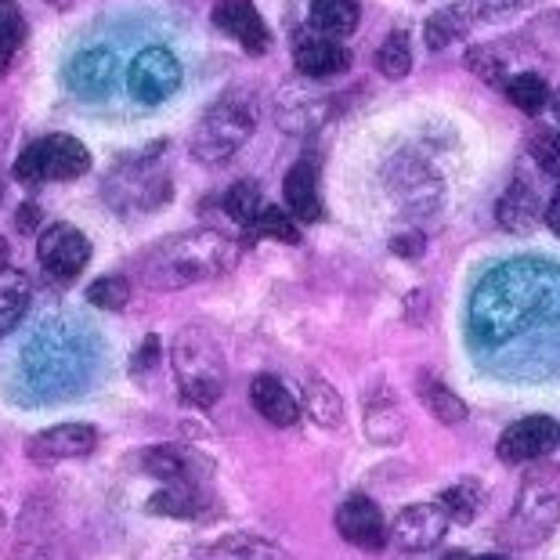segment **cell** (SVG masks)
<instances>
[{
	"label": "cell",
	"mask_w": 560,
	"mask_h": 560,
	"mask_svg": "<svg viewBox=\"0 0 560 560\" xmlns=\"http://www.w3.org/2000/svg\"><path fill=\"white\" fill-rule=\"evenodd\" d=\"M235 265V243L218 229H196L171 235L138 260V276L149 290H182V285L221 276Z\"/></svg>",
	"instance_id": "obj_1"
},
{
	"label": "cell",
	"mask_w": 560,
	"mask_h": 560,
	"mask_svg": "<svg viewBox=\"0 0 560 560\" xmlns=\"http://www.w3.org/2000/svg\"><path fill=\"white\" fill-rule=\"evenodd\" d=\"M257 127V102L254 91L235 88L229 94H221L218 102L202 113V120L196 124L192 135V156L207 166L229 163L240 152L249 135Z\"/></svg>",
	"instance_id": "obj_2"
},
{
	"label": "cell",
	"mask_w": 560,
	"mask_h": 560,
	"mask_svg": "<svg viewBox=\"0 0 560 560\" xmlns=\"http://www.w3.org/2000/svg\"><path fill=\"white\" fill-rule=\"evenodd\" d=\"M160 152L163 145L124 156L109 171V177H105L102 196L120 218H141V213L156 210L160 202H166V196H171V177L163 171Z\"/></svg>",
	"instance_id": "obj_3"
},
{
	"label": "cell",
	"mask_w": 560,
	"mask_h": 560,
	"mask_svg": "<svg viewBox=\"0 0 560 560\" xmlns=\"http://www.w3.org/2000/svg\"><path fill=\"white\" fill-rule=\"evenodd\" d=\"M171 359H174V376H177V387H182L185 401L199 405V409H210V405L224 395L229 369H224L221 348L202 329L177 332Z\"/></svg>",
	"instance_id": "obj_4"
},
{
	"label": "cell",
	"mask_w": 560,
	"mask_h": 560,
	"mask_svg": "<svg viewBox=\"0 0 560 560\" xmlns=\"http://www.w3.org/2000/svg\"><path fill=\"white\" fill-rule=\"evenodd\" d=\"M91 171V152L73 135H44L22 149L15 160V182L37 188L44 182H77Z\"/></svg>",
	"instance_id": "obj_5"
},
{
	"label": "cell",
	"mask_w": 560,
	"mask_h": 560,
	"mask_svg": "<svg viewBox=\"0 0 560 560\" xmlns=\"http://www.w3.org/2000/svg\"><path fill=\"white\" fill-rule=\"evenodd\" d=\"M37 260L40 268L51 276L55 282H77L80 271L91 265V240L83 235L77 224H47L40 232V243H37Z\"/></svg>",
	"instance_id": "obj_6"
},
{
	"label": "cell",
	"mask_w": 560,
	"mask_h": 560,
	"mask_svg": "<svg viewBox=\"0 0 560 560\" xmlns=\"http://www.w3.org/2000/svg\"><path fill=\"white\" fill-rule=\"evenodd\" d=\"M127 88L141 105H160L182 88V62L171 47H145L127 69Z\"/></svg>",
	"instance_id": "obj_7"
},
{
	"label": "cell",
	"mask_w": 560,
	"mask_h": 560,
	"mask_svg": "<svg viewBox=\"0 0 560 560\" xmlns=\"http://www.w3.org/2000/svg\"><path fill=\"white\" fill-rule=\"evenodd\" d=\"M560 445V423L553 416H524V420L510 423L495 445V456L503 463H532L542 459L546 452Z\"/></svg>",
	"instance_id": "obj_8"
},
{
	"label": "cell",
	"mask_w": 560,
	"mask_h": 560,
	"mask_svg": "<svg viewBox=\"0 0 560 560\" xmlns=\"http://www.w3.org/2000/svg\"><path fill=\"white\" fill-rule=\"evenodd\" d=\"M98 427L91 423H62L51 427V431H40L37 438H30L26 456L40 467H51V463L62 459H83L98 448Z\"/></svg>",
	"instance_id": "obj_9"
},
{
	"label": "cell",
	"mask_w": 560,
	"mask_h": 560,
	"mask_svg": "<svg viewBox=\"0 0 560 560\" xmlns=\"http://www.w3.org/2000/svg\"><path fill=\"white\" fill-rule=\"evenodd\" d=\"M337 532L343 535V542L359 546V550H384L390 532H387V521L380 514V506L373 503L369 495H348L337 510Z\"/></svg>",
	"instance_id": "obj_10"
},
{
	"label": "cell",
	"mask_w": 560,
	"mask_h": 560,
	"mask_svg": "<svg viewBox=\"0 0 560 560\" xmlns=\"http://www.w3.org/2000/svg\"><path fill=\"white\" fill-rule=\"evenodd\" d=\"M445 524H448V517L438 503L405 506L395 517V524H390V542L405 553H423L445 539Z\"/></svg>",
	"instance_id": "obj_11"
},
{
	"label": "cell",
	"mask_w": 560,
	"mask_h": 560,
	"mask_svg": "<svg viewBox=\"0 0 560 560\" xmlns=\"http://www.w3.org/2000/svg\"><path fill=\"white\" fill-rule=\"evenodd\" d=\"M213 26L221 33H229V37L254 58H260L271 47V33L265 26V19H260V11L254 8V0H221V4L213 8Z\"/></svg>",
	"instance_id": "obj_12"
},
{
	"label": "cell",
	"mask_w": 560,
	"mask_h": 560,
	"mask_svg": "<svg viewBox=\"0 0 560 560\" xmlns=\"http://www.w3.org/2000/svg\"><path fill=\"white\" fill-rule=\"evenodd\" d=\"M293 66L307 80H329L340 77L343 69H351V51L337 40H326L312 30H304L293 40Z\"/></svg>",
	"instance_id": "obj_13"
},
{
	"label": "cell",
	"mask_w": 560,
	"mask_h": 560,
	"mask_svg": "<svg viewBox=\"0 0 560 560\" xmlns=\"http://www.w3.org/2000/svg\"><path fill=\"white\" fill-rule=\"evenodd\" d=\"M113 77H116V66H113V55L109 51H80L73 62L66 66V83L73 88L80 98H98L113 88Z\"/></svg>",
	"instance_id": "obj_14"
},
{
	"label": "cell",
	"mask_w": 560,
	"mask_h": 560,
	"mask_svg": "<svg viewBox=\"0 0 560 560\" xmlns=\"http://www.w3.org/2000/svg\"><path fill=\"white\" fill-rule=\"evenodd\" d=\"M282 196H285V207L296 221L312 224L322 218V196H318V171L312 160H301L290 166L282 182Z\"/></svg>",
	"instance_id": "obj_15"
},
{
	"label": "cell",
	"mask_w": 560,
	"mask_h": 560,
	"mask_svg": "<svg viewBox=\"0 0 560 560\" xmlns=\"http://www.w3.org/2000/svg\"><path fill=\"white\" fill-rule=\"evenodd\" d=\"M495 221L503 224L506 232L514 235H528L535 232V224L542 221V207H539V192L528 182H517L506 188L503 199L495 202Z\"/></svg>",
	"instance_id": "obj_16"
},
{
	"label": "cell",
	"mask_w": 560,
	"mask_h": 560,
	"mask_svg": "<svg viewBox=\"0 0 560 560\" xmlns=\"http://www.w3.org/2000/svg\"><path fill=\"white\" fill-rule=\"evenodd\" d=\"M249 401H254L257 416H265L271 427H293L301 420V401L276 376H257L249 384Z\"/></svg>",
	"instance_id": "obj_17"
},
{
	"label": "cell",
	"mask_w": 560,
	"mask_h": 560,
	"mask_svg": "<svg viewBox=\"0 0 560 560\" xmlns=\"http://www.w3.org/2000/svg\"><path fill=\"white\" fill-rule=\"evenodd\" d=\"M307 30L326 40L351 37V33L359 30V4H354V0H315Z\"/></svg>",
	"instance_id": "obj_18"
},
{
	"label": "cell",
	"mask_w": 560,
	"mask_h": 560,
	"mask_svg": "<svg viewBox=\"0 0 560 560\" xmlns=\"http://www.w3.org/2000/svg\"><path fill=\"white\" fill-rule=\"evenodd\" d=\"M30 301H33V282L26 271L0 268V337H8L19 326L22 315L30 312Z\"/></svg>",
	"instance_id": "obj_19"
},
{
	"label": "cell",
	"mask_w": 560,
	"mask_h": 560,
	"mask_svg": "<svg viewBox=\"0 0 560 560\" xmlns=\"http://www.w3.org/2000/svg\"><path fill=\"white\" fill-rule=\"evenodd\" d=\"M485 503V488L481 485H474V481H459V485H452L441 492L438 499V506L445 510V517L448 521H456V524H467L478 517V510Z\"/></svg>",
	"instance_id": "obj_20"
},
{
	"label": "cell",
	"mask_w": 560,
	"mask_h": 560,
	"mask_svg": "<svg viewBox=\"0 0 560 560\" xmlns=\"http://www.w3.org/2000/svg\"><path fill=\"white\" fill-rule=\"evenodd\" d=\"M22 44H26V19L11 0H0V77L15 62Z\"/></svg>",
	"instance_id": "obj_21"
},
{
	"label": "cell",
	"mask_w": 560,
	"mask_h": 560,
	"mask_svg": "<svg viewBox=\"0 0 560 560\" xmlns=\"http://www.w3.org/2000/svg\"><path fill=\"white\" fill-rule=\"evenodd\" d=\"M420 398L427 405V412L434 416L441 423H463L467 420V405H463L459 395H452L445 384H438V380L423 376L420 380Z\"/></svg>",
	"instance_id": "obj_22"
},
{
	"label": "cell",
	"mask_w": 560,
	"mask_h": 560,
	"mask_svg": "<svg viewBox=\"0 0 560 560\" xmlns=\"http://www.w3.org/2000/svg\"><path fill=\"white\" fill-rule=\"evenodd\" d=\"M260 210H265V199H260V185L257 182L232 185L229 196H224V213H229L232 221H240L246 232H254Z\"/></svg>",
	"instance_id": "obj_23"
},
{
	"label": "cell",
	"mask_w": 560,
	"mask_h": 560,
	"mask_svg": "<svg viewBox=\"0 0 560 560\" xmlns=\"http://www.w3.org/2000/svg\"><path fill=\"white\" fill-rule=\"evenodd\" d=\"M463 66H467L478 80H485L488 88L506 91V83H510V77H506V58L495 55L492 47H485V44L467 47V55H463Z\"/></svg>",
	"instance_id": "obj_24"
},
{
	"label": "cell",
	"mask_w": 560,
	"mask_h": 560,
	"mask_svg": "<svg viewBox=\"0 0 560 560\" xmlns=\"http://www.w3.org/2000/svg\"><path fill=\"white\" fill-rule=\"evenodd\" d=\"M141 467H145L152 478H160L166 485H177V481H192L188 478V459L182 456V448L174 445H156L141 456Z\"/></svg>",
	"instance_id": "obj_25"
},
{
	"label": "cell",
	"mask_w": 560,
	"mask_h": 560,
	"mask_svg": "<svg viewBox=\"0 0 560 560\" xmlns=\"http://www.w3.org/2000/svg\"><path fill=\"white\" fill-rule=\"evenodd\" d=\"M532 0H456V15L467 22V26H485V22H499L514 11L528 8Z\"/></svg>",
	"instance_id": "obj_26"
},
{
	"label": "cell",
	"mask_w": 560,
	"mask_h": 560,
	"mask_svg": "<svg viewBox=\"0 0 560 560\" xmlns=\"http://www.w3.org/2000/svg\"><path fill=\"white\" fill-rule=\"evenodd\" d=\"M506 98L517 105L521 113H542L550 105V88L542 83V77H532V73H521V77H510L506 83Z\"/></svg>",
	"instance_id": "obj_27"
},
{
	"label": "cell",
	"mask_w": 560,
	"mask_h": 560,
	"mask_svg": "<svg viewBox=\"0 0 560 560\" xmlns=\"http://www.w3.org/2000/svg\"><path fill=\"white\" fill-rule=\"evenodd\" d=\"M376 69L384 73L387 80H401V77H409V69H412V47H409V37L398 30V33H390V37L380 44V51H376Z\"/></svg>",
	"instance_id": "obj_28"
},
{
	"label": "cell",
	"mask_w": 560,
	"mask_h": 560,
	"mask_svg": "<svg viewBox=\"0 0 560 560\" xmlns=\"http://www.w3.org/2000/svg\"><path fill=\"white\" fill-rule=\"evenodd\" d=\"M254 232L265 235V240H271V243H285V246L301 243V221H296L293 213L282 210V207H265V210H260Z\"/></svg>",
	"instance_id": "obj_29"
},
{
	"label": "cell",
	"mask_w": 560,
	"mask_h": 560,
	"mask_svg": "<svg viewBox=\"0 0 560 560\" xmlns=\"http://www.w3.org/2000/svg\"><path fill=\"white\" fill-rule=\"evenodd\" d=\"M152 510H156V514H171V517H192L202 510V499L192 481H177L166 488V492L152 495Z\"/></svg>",
	"instance_id": "obj_30"
},
{
	"label": "cell",
	"mask_w": 560,
	"mask_h": 560,
	"mask_svg": "<svg viewBox=\"0 0 560 560\" xmlns=\"http://www.w3.org/2000/svg\"><path fill=\"white\" fill-rule=\"evenodd\" d=\"M463 33H467V22H463L456 11H438V15H431V22H427L423 40L431 51H445V47L456 44Z\"/></svg>",
	"instance_id": "obj_31"
},
{
	"label": "cell",
	"mask_w": 560,
	"mask_h": 560,
	"mask_svg": "<svg viewBox=\"0 0 560 560\" xmlns=\"http://www.w3.org/2000/svg\"><path fill=\"white\" fill-rule=\"evenodd\" d=\"M88 301L94 307H105V312H120L130 301V282L127 276H105L98 282L88 285Z\"/></svg>",
	"instance_id": "obj_32"
},
{
	"label": "cell",
	"mask_w": 560,
	"mask_h": 560,
	"mask_svg": "<svg viewBox=\"0 0 560 560\" xmlns=\"http://www.w3.org/2000/svg\"><path fill=\"white\" fill-rule=\"evenodd\" d=\"M307 412H312L322 427H340L343 405H340L337 390H332V387H326V384H312V387H307Z\"/></svg>",
	"instance_id": "obj_33"
},
{
	"label": "cell",
	"mask_w": 560,
	"mask_h": 560,
	"mask_svg": "<svg viewBox=\"0 0 560 560\" xmlns=\"http://www.w3.org/2000/svg\"><path fill=\"white\" fill-rule=\"evenodd\" d=\"M528 40L539 47L546 58H557V62H560V8L546 11V15H539L532 22Z\"/></svg>",
	"instance_id": "obj_34"
},
{
	"label": "cell",
	"mask_w": 560,
	"mask_h": 560,
	"mask_svg": "<svg viewBox=\"0 0 560 560\" xmlns=\"http://www.w3.org/2000/svg\"><path fill=\"white\" fill-rule=\"evenodd\" d=\"M532 156L539 163L542 174H550L560 182V130H542V135H535Z\"/></svg>",
	"instance_id": "obj_35"
},
{
	"label": "cell",
	"mask_w": 560,
	"mask_h": 560,
	"mask_svg": "<svg viewBox=\"0 0 560 560\" xmlns=\"http://www.w3.org/2000/svg\"><path fill=\"white\" fill-rule=\"evenodd\" d=\"M40 218H44V210H40L33 199H26V202L19 207V213H15L19 232H26V235H30V232H37V229H40Z\"/></svg>",
	"instance_id": "obj_36"
},
{
	"label": "cell",
	"mask_w": 560,
	"mask_h": 560,
	"mask_svg": "<svg viewBox=\"0 0 560 560\" xmlns=\"http://www.w3.org/2000/svg\"><path fill=\"white\" fill-rule=\"evenodd\" d=\"M156 359H160V340L149 337L145 343H141V351H138V359H135V373H145L149 365H156Z\"/></svg>",
	"instance_id": "obj_37"
},
{
	"label": "cell",
	"mask_w": 560,
	"mask_h": 560,
	"mask_svg": "<svg viewBox=\"0 0 560 560\" xmlns=\"http://www.w3.org/2000/svg\"><path fill=\"white\" fill-rule=\"evenodd\" d=\"M542 221L550 224L553 235H560V185H557V192L550 196V202H546V210H542Z\"/></svg>",
	"instance_id": "obj_38"
},
{
	"label": "cell",
	"mask_w": 560,
	"mask_h": 560,
	"mask_svg": "<svg viewBox=\"0 0 560 560\" xmlns=\"http://www.w3.org/2000/svg\"><path fill=\"white\" fill-rule=\"evenodd\" d=\"M0 268H11V246L4 243V235H0Z\"/></svg>",
	"instance_id": "obj_39"
},
{
	"label": "cell",
	"mask_w": 560,
	"mask_h": 560,
	"mask_svg": "<svg viewBox=\"0 0 560 560\" xmlns=\"http://www.w3.org/2000/svg\"><path fill=\"white\" fill-rule=\"evenodd\" d=\"M44 4H51V8H69V0H44Z\"/></svg>",
	"instance_id": "obj_40"
},
{
	"label": "cell",
	"mask_w": 560,
	"mask_h": 560,
	"mask_svg": "<svg viewBox=\"0 0 560 560\" xmlns=\"http://www.w3.org/2000/svg\"><path fill=\"white\" fill-rule=\"evenodd\" d=\"M474 560H503L499 553H485V557H474Z\"/></svg>",
	"instance_id": "obj_41"
},
{
	"label": "cell",
	"mask_w": 560,
	"mask_h": 560,
	"mask_svg": "<svg viewBox=\"0 0 560 560\" xmlns=\"http://www.w3.org/2000/svg\"><path fill=\"white\" fill-rule=\"evenodd\" d=\"M553 113H557V120H560V94H557V102H553Z\"/></svg>",
	"instance_id": "obj_42"
},
{
	"label": "cell",
	"mask_w": 560,
	"mask_h": 560,
	"mask_svg": "<svg viewBox=\"0 0 560 560\" xmlns=\"http://www.w3.org/2000/svg\"><path fill=\"white\" fill-rule=\"evenodd\" d=\"M445 560H467V557H463V553H448Z\"/></svg>",
	"instance_id": "obj_43"
},
{
	"label": "cell",
	"mask_w": 560,
	"mask_h": 560,
	"mask_svg": "<svg viewBox=\"0 0 560 560\" xmlns=\"http://www.w3.org/2000/svg\"><path fill=\"white\" fill-rule=\"evenodd\" d=\"M0 199H4V185H0Z\"/></svg>",
	"instance_id": "obj_44"
},
{
	"label": "cell",
	"mask_w": 560,
	"mask_h": 560,
	"mask_svg": "<svg viewBox=\"0 0 560 560\" xmlns=\"http://www.w3.org/2000/svg\"><path fill=\"white\" fill-rule=\"evenodd\" d=\"M0 528H4V521H0Z\"/></svg>",
	"instance_id": "obj_45"
}]
</instances>
